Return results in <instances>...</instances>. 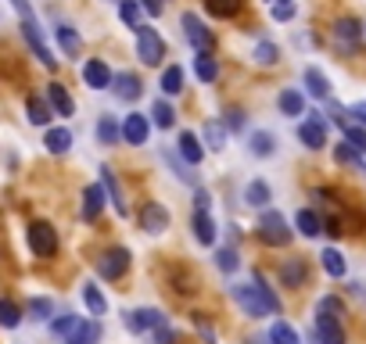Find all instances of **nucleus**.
I'll return each instance as SVG.
<instances>
[{"label":"nucleus","instance_id":"15","mask_svg":"<svg viewBox=\"0 0 366 344\" xmlns=\"http://www.w3.org/2000/svg\"><path fill=\"white\" fill-rule=\"evenodd\" d=\"M140 226H144V233H165V226H169V212L162 208V205H144L140 208Z\"/></svg>","mask_w":366,"mask_h":344},{"label":"nucleus","instance_id":"21","mask_svg":"<svg viewBox=\"0 0 366 344\" xmlns=\"http://www.w3.org/2000/svg\"><path fill=\"white\" fill-rule=\"evenodd\" d=\"M47 104L54 108V115H76V104H72V97H69V90L61 86V83H51L47 86Z\"/></svg>","mask_w":366,"mask_h":344},{"label":"nucleus","instance_id":"2","mask_svg":"<svg viewBox=\"0 0 366 344\" xmlns=\"http://www.w3.org/2000/svg\"><path fill=\"white\" fill-rule=\"evenodd\" d=\"M230 294H234V301L241 305L244 315H252V319H266L269 315V305H266V298H262V290H259L255 280L252 283H234Z\"/></svg>","mask_w":366,"mask_h":344},{"label":"nucleus","instance_id":"28","mask_svg":"<svg viewBox=\"0 0 366 344\" xmlns=\"http://www.w3.org/2000/svg\"><path fill=\"white\" fill-rule=\"evenodd\" d=\"M244 201H248L252 208H266V205L273 201V194H269V187H266L262 180H252V183L244 187Z\"/></svg>","mask_w":366,"mask_h":344},{"label":"nucleus","instance_id":"47","mask_svg":"<svg viewBox=\"0 0 366 344\" xmlns=\"http://www.w3.org/2000/svg\"><path fill=\"white\" fill-rule=\"evenodd\" d=\"M316 312H327V315H345V305H341V298H334V294H327V298H320L316 301Z\"/></svg>","mask_w":366,"mask_h":344},{"label":"nucleus","instance_id":"35","mask_svg":"<svg viewBox=\"0 0 366 344\" xmlns=\"http://www.w3.org/2000/svg\"><path fill=\"white\" fill-rule=\"evenodd\" d=\"M241 4H244V0H205V8H209L216 19H234V15L241 11Z\"/></svg>","mask_w":366,"mask_h":344},{"label":"nucleus","instance_id":"12","mask_svg":"<svg viewBox=\"0 0 366 344\" xmlns=\"http://www.w3.org/2000/svg\"><path fill=\"white\" fill-rule=\"evenodd\" d=\"M101 187H104V198L112 201V208L119 212V216H129V205H126V194H122V187H119V180H115V172L104 165L101 168Z\"/></svg>","mask_w":366,"mask_h":344},{"label":"nucleus","instance_id":"46","mask_svg":"<svg viewBox=\"0 0 366 344\" xmlns=\"http://www.w3.org/2000/svg\"><path fill=\"white\" fill-rule=\"evenodd\" d=\"M165 161H169V165L176 168V176H179L183 183H198V176H194V172H191L194 165H187V161H179V158H172V154H165Z\"/></svg>","mask_w":366,"mask_h":344},{"label":"nucleus","instance_id":"53","mask_svg":"<svg viewBox=\"0 0 366 344\" xmlns=\"http://www.w3.org/2000/svg\"><path fill=\"white\" fill-rule=\"evenodd\" d=\"M227 122H230L234 129H241V126H244V111H241V108H230V111H227Z\"/></svg>","mask_w":366,"mask_h":344},{"label":"nucleus","instance_id":"44","mask_svg":"<svg viewBox=\"0 0 366 344\" xmlns=\"http://www.w3.org/2000/svg\"><path fill=\"white\" fill-rule=\"evenodd\" d=\"M216 265H219L223 273H234V269L241 265V258H237L234 248H219V251H216Z\"/></svg>","mask_w":366,"mask_h":344},{"label":"nucleus","instance_id":"6","mask_svg":"<svg viewBox=\"0 0 366 344\" xmlns=\"http://www.w3.org/2000/svg\"><path fill=\"white\" fill-rule=\"evenodd\" d=\"M129 269V251L126 248H112L97 258V276L101 280H122Z\"/></svg>","mask_w":366,"mask_h":344},{"label":"nucleus","instance_id":"29","mask_svg":"<svg viewBox=\"0 0 366 344\" xmlns=\"http://www.w3.org/2000/svg\"><path fill=\"white\" fill-rule=\"evenodd\" d=\"M277 104H280V115H291V118L295 115H305V97L298 90H284Z\"/></svg>","mask_w":366,"mask_h":344},{"label":"nucleus","instance_id":"51","mask_svg":"<svg viewBox=\"0 0 366 344\" xmlns=\"http://www.w3.org/2000/svg\"><path fill=\"white\" fill-rule=\"evenodd\" d=\"M151 337H154V344H176V330H172L169 323H158V326L151 330Z\"/></svg>","mask_w":366,"mask_h":344},{"label":"nucleus","instance_id":"20","mask_svg":"<svg viewBox=\"0 0 366 344\" xmlns=\"http://www.w3.org/2000/svg\"><path fill=\"white\" fill-rule=\"evenodd\" d=\"M179 158L187 161V165H202V158H205L202 136H194L191 129H187V133H179Z\"/></svg>","mask_w":366,"mask_h":344},{"label":"nucleus","instance_id":"23","mask_svg":"<svg viewBox=\"0 0 366 344\" xmlns=\"http://www.w3.org/2000/svg\"><path fill=\"white\" fill-rule=\"evenodd\" d=\"M44 147H47L51 154H69V147H72V133H69L65 126H54V129H47Z\"/></svg>","mask_w":366,"mask_h":344},{"label":"nucleus","instance_id":"1","mask_svg":"<svg viewBox=\"0 0 366 344\" xmlns=\"http://www.w3.org/2000/svg\"><path fill=\"white\" fill-rule=\"evenodd\" d=\"M259 237H262V244H269V248H287L291 244V226H287V219L280 216V212H262L259 216Z\"/></svg>","mask_w":366,"mask_h":344},{"label":"nucleus","instance_id":"43","mask_svg":"<svg viewBox=\"0 0 366 344\" xmlns=\"http://www.w3.org/2000/svg\"><path fill=\"white\" fill-rule=\"evenodd\" d=\"M295 0H273V8H269V15L277 19V22H291L295 19Z\"/></svg>","mask_w":366,"mask_h":344},{"label":"nucleus","instance_id":"56","mask_svg":"<svg viewBox=\"0 0 366 344\" xmlns=\"http://www.w3.org/2000/svg\"><path fill=\"white\" fill-rule=\"evenodd\" d=\"M15 4V11L22 15V19H33V8H29V0H11Z\"/></svg>","mask_w":366,"mask_h":344},{"label":"nucleus","instance_id":"54","mask_svg":"<svg viewBox=\"0 0 366 344\" xmlns=\"http://www.w3.org/2000/svg\"><path fill=\"white\" fill-rule=\"evenodd\" d=\"M137 4H140L147 15H162V0H137Z\"/></svg>","mask_w":366,"mask_h":344},{"label":"nucleus","instance_id":"48","mask_svg":"<svg viewBox=\"0 0 366 344\" xmlns=\"http://www.w3.org/2000/svg\"><path fill=\"white\" fill-rule=\"evenodd\" d=\"M76 326H79V315H58V319L51 323V333H58V337H69Z\"/></svg>","mask_w":366,"mask_h":344},{"label":"nucleus","instance_id":"8","mask_svg":"<svg viewBox=\"0 0 366 344\" xmlns=\"http://www.w3.org/2000/svg\"><path fill=\"white\" fill-rule=\"evenodd\" d=\"M22 36H26V44L33 47V54L40 58V65H47V69H54V65H58V58H54V54H51V47L44 44L40 26H36L33 19H22Z\"/></svg>","mask_w":366,"mask_h":344},{"label":"nucleus","instance_id":"27","mask_svg":"<svg viewBox=\"0 0 366 344\" xmlns=\"http://www.w3.org/2000/svg\"><path fill=\"white\" fill-rule=\"evenodd\" d=\"M26 111H29V122H33V126H51V115H54V108H51L47 101H40V97H29V101H26Z\"/></svg>","mask_w":366,"mask_h":344},{"label":"nucleus","instance_id":"25","mask_svg":"<svg viewBox=\"0 0 366 344\" xmlns=\"http://www.w3.org/2000/svg\"><path fill=\"white\" fill-rule=\"evenodd\" d=\"M295 226H298L302 237H320V233H323V219H320L316 212H309V208H302V212L295 216Z\"/></svg>","mask_w":366,"mask_h":344},{"label":"nucleus","instance_id":"22","mask_svg":"<svg viewBox=\"0 0 366 344\" xmlns=\"http://www.w3.org/2000/svg\"><path fill=\"white\" fill-rule=\"evenodd\" d=\"M69 344H97L101 340V323L97 319H79V326L65 337Z\"/></svg>","mask_w":366,"mask_h":344},{"label":"nucleus","instance_id":"34","mask_svg":"<svg viewBox=\"0 0 366 344\" xmlns=\"http://www.w3.org/2000/svg\"><path fill=\"white\" fill-rule=\"evenodd\" d=\"M97 140H101V143H115V140H122V126H119L112 115H101V122H97Z\"/></svg>","mask_w":366,"mask_h":344},{"label":"nucleus","instance_id":"50","mask_svg":"<svg viewBox=\"0 0 366 344\" xmlns=\"http://www.w3.org/2000/svg\"><path fill=\"white\" fill-rule=\"evenodd\" d=\"M345 140H348L355 151H366V129H359V126H345Z\"/></svg>","mask_w":366,"mask_h":344},{"label":"nucleus","instance_id":"24","mask_svg":"<svg viewBox=\"0 0 366 344\" xmlns=\"http://www.w3.org/2000/svg\"><path fill=\"white\" fill-rule=\"evenodd\" d=\"M202 143H209L212 151H223L227 147V126L219 118H209L205 129H202Z\"/></svg>","mask_w":366,"mask_h":344},{"label":"nucleus","instance_id":"33","mask_svg":"<svg viewBox=\"0 0 366 344\" xmlns=\"http://www.w3.org/2000/svg\"><path fill=\"white\" fill-rule=\"evenodd\" d=\"M179 90H183V69H179V65H169V69L162 72V93L176 97Z\"/></svg>","mask_w":366,"mask_h":344},{"label":"nucleus","instance_id":"14","mask_svg":"<svg viewBox=\"0 0 366 344\" xmlns=\"http://www.w3.org/2000/svg\"><path fill=\"white\" fill-rule=\"evenodd\" d=\"M147 136H151V122H147L144 115H126V122H122V140L133 143V147H140V143H147Z\"/></svg>","mask_w":366,"mask_h":344},{"label":"nucleus","instance_id":"13","mask_svg":"<svg viewBox=\"0 0 366 344\" xmlns=\"http://www.w3.org/2000/svg\"><path fill=\"white\" fill-rule=\"evenodd\" d=\"M112 90H115L119 101H140L144 83H140L133 72H119V76H112Z\"/></svg>","mask_w":366,"mask_h":344},{"label":"nucleus","instance_id":"49","mask_svg":"<svg viewBox=\"0 0 366 344\" xmlns=\"http://www.w3.org/2000/svg\"><path fill=\"white\" fill-rule=\"evenodd\" d=\"M51 312H54L51 298H33V301H29V315H33V319H51Z\"/></svg>","mask_w":366,"mask_h":344},{"label":"nucleus","instance_id":"16","mask_svg":"<svg viewBox=\"0 0 366 344\" xmlns=\"http://www.w3.org/2000/svg\"><path fill=\"white\" fill-rule=\"evenodd\" d=\"M83 83L90 86V90H108L112 86V72H108V65L104 61H86L83 65Z\"/></svg>","mask_w":366,"mask_h":344},{"label":"nucleus","instance_id":"38","mask_svg":"<svg viewBox=\"0 0 366 344\" xmlns=\"http://www.w3.org/2000/svg\"><path fill=\"white\" fill-rule=\"evenodd\" d=\"M83 301H86V308H90L94 315H104V312H108V301H104V294H101L94 283H83Z\"/></svg>","mask_w":366,"mask_h":344},{"label":"nucleus","instance_id":"36","mask_svg":"<svg viewBox=\"0 0 366 344\" xmlns=\"http://www.w3.org/2000/svg\"><path fill=\"white\" fill-rule=\"evenodd\" d=\"M151 118H154L158 129H172V126H176V111H172V104H165V101H154Z\"/></svg>","mask_w":366,"mask_h":344},{"label":"nucleus","instance_id":"32","mask_svg":"<svg viewBox=\"0 0 366 344\" xmlns=\"http://www.w3.org/2000/svg\"><path fill=\"white\" fill-rule=\"evenodd\" d=\"M305 86H309V93L312 97H330V83H327V76L320 72V69H305Z\"/></svg>","mask_w":366,"mask_h":344},{"label":"nucleus","instance_id":"39","mask_svg":"<svg viewBox=\"0 0 366 344\" xmlns=\"http://www.w3.org/2000/svg\"><path fill=\"white\" fill-rule=\"evenodd\" d=\"M19 323H22V308H19L15 301H8V298H0V326L15 330Z\"/></svg>","mask_w":366,"mask_h":344},{"label":"nucleus","instance_id":"18","mask_svg":"<svg viewBox=\"0 0 366 344\" xmlns=\"http://www.w3.org/2000/svg\"><path fill=\"white\" fill-rule=\"evenodd\" d=\"M305 280H309L305 258H287V262L280 265V283H284V287H305Z\"/></svg>","mask_w":366,"mask_h":344},{"label":"nucleus","instance_id":"4","mask_svg":"<svg viewBox=\"0 0 366 344\" xmlns=\"http://www.w3.org/2000/svg\"><path fill=\"white\" fill-rule=\"evenodd\" d=\"M179 26H183V36L191 40V47H194L198 54H212V47H216V36L209 33V26H205V22L194 15V11H183Z\"/></svg>","mask_w":366,"mask_h":344},{"label":"nucleus","instance_id":"30","mask_svg":"<svg viewBox=\"0 0 366 344\" xmlns=\"http://www.w3.org/2000/svg\"><path fill=\"white\" fill-rule=\"evenodd\" d=\"M320 262H323V269H327V276H334V280H341L345 276V255L337 251V248H327L323 255H320Z\"/></svg>","mask_w":366,"mask_h":344},{"label":"nucleus","instance_id":"40","mask_svg":"<svg viewBox=\"0 0 366 344\" xmlns=\"http://www.w3.org/2000/svg\"><path fill=\"white\" fill-rule=\"evenodd\" d=\"M119 15H122V22H126L129 29L144 26V22H140V19H144V8L137 4V0H122V4H119Z\"/></svg>","mask_w":366,"mask_h":344},{"label":"nucleus","instance_id":"11","mask_svg":"<svg viewBox=\"0 0 366 344\" xmlns=\"http://www.w3.org/2000/svg\"><path fill=\"white\" fill-rule=\"evenodd\" d=\"M359 33H362V26L355 22V19H337L334 22V44L341 47V51H359Z\"/></svg>","mask_w":366,"mask_h":344},{"label":"nucleus","instance_id":"26","mask_svg":"<svg viewBox=\"0 0 366 344\" xmlns=\"http://www.w3.org/2000/svg\"><path fill=\"white\" fill-rule=\"evenodd\" d=\"M54 33H58V44H61V51H65L69 58H79V51H83V40H79V33H76L72 26H58Z\"/></svg>","mask_w":366,"mask_h":344},{"label":"nucleus","instance_id":"52","mask_svg":"<svg viewBox=\"0 0 366 344\" xmlns=\"http://www.w3.org/2000/svg\"><path fill=\"white\" fill-rule=\"evenodd\" d=\"M334 154H337V161H348V165H359V154H355V147H352L348 140H345V143H337V151H334Z\"/></svg>","mask_w":366,"mask_h":344},{"label":"nucleus","instance_id":"42","mask_svg":"<svg viewBox=\"0 0 366 344\" xmlns=\"http://www.w3.org/2000/svg\"><path fill=\"white\" fill-rule=\"evenodd\" d=\"M277 58H280V51H277L269 40L255 44V61H259V65H266V69H269V65H277Z\"/></svg>","mask_w":366,"mask_h":344},{"label":"nucleus","instance_id":"31","mask_svg":"<svg viewBox=\"0 0 366 344\" xmlns=\"http://www.w3.org/2000/svg\"><path fill=\"white\" fill-rule=\"evenodd\" d=\"M194 76H198L202 83H216V76H219L216 58H212V54H198V58H194Z\"/></svg>","mask_w":366,"mask_h":344},{"label":"nucleus","instance_id":"7","mask_svg":"<svg viewBox=\"0 0 366 344\" xmlns=\"http://www.w3.org/2000/svg\"><path fill=\"white\" fill-rule=\"evenodd\" d=\"M312 337H316V344H345V330H341V319H337V315H327V312H316V326H312Z\"/></svg>","mask_w":366,"mask_h":344},{"label":"nucleus","instance_id":"37","mask_svg":"<svg viewBox=\"0 0 366 344\" xmlns=\"http://www.w3.org/2000/svg\"><path fill=\"white\" fill-rule=\"evenodd\" d=\"M248 147H252V154H259V158H269V154H273V133H266V129H255V133H252V140H248Z\"/></svg>","mask_w":366,"mask_h":344},{"label":"nucleus","instance_id":"3","mask_svg":"<svg viewBox=\"0 0 366 344\" xmlns=\"http://www.w3.org/2000/svg\"><path fill=\"white\" fill-rule=\"evenodd\" d=\"M137 33V58L144 61V65H162V58H165V40L151 29V26H137L133 29Z\"/></svg>","mask_w":366,"mask_h":344},{"label":"nucleus","instance_id":"17","mask_svg":"<svg viewBox=\"0 0 366 344\" xmlns=\"http://www.w3.org/2000/svg\"><path fill=\"white\" fill-rule=\"evenodd\" d=\"M191 230H194L198 244H216V223H212L209 208H194V216H191Z\"/></svg>","mask_w":366,"mask_h":344},{"label":"nucleus","instance_id":"57","mask_svg":"<svg viewBox=\"0 0 366 344\" xmlns=\"http://www.w3.org/2000/svg\"><path fill=\"white\" fill-rule=\"evenodd\" d=\"M323 233H330V237H337V233H341V223H337V219H330V223H323Z\"/></svg>","mask_w":366,"mask_h":344},{"label":"nucleus","instance_id":"41","mask_svg":"<svg viewBox=\"0 0 366 344\" xmlns=\"http://www.w3.org/2000/svg\"><path fill=\"white\" fill-rule=\"evenodd\" d=\"M269 340L273 344H298V333H295V326L291 323H273V330H269Z\"/></svg>","mask_w":366,"mask_h":344},{"label":"nucleus","instance_id":"19","mask_svg":"<svg viewBox=\"0 0 366 344\" xmlns=\"http://www.w3.org/2000/svg\"><path fill=\"white\" fill-rule=\"evenodd\" d=\"M101 208H104V187L101 183H94V187H86L83 191V223H94L97 216H101Z\"/></svg>","mask_w":366,"mask_h":344},{"label":"nucleus","instance_id":"55","mask_svg":"<svg viewBox=\"0 0 366 344\" xmlns=\"http://www.w3.org/2000/svg\"><path fill=\"white\" fill-rule=\"evenodd\" d=\"M348 115H352V118H359V122L366 126V101H362V104H352V108H348Z\"/></svg>","mask_w":366,"mask_h":344},{"label":"nucleus","instance_id":"5","mask_svg":"<svg viewBox=\"0 0 366 344\" xmlns=\"http://www.w3.org/2000/svg\"><path fill=\"white\" fill-rule=\"evenodd\" d=\"M29 248H33L36 258H54V251H58V233H54V226H51V223H33V226H29Z\"/></svg>","mask_w":366,"mask_h":344},{"label":"nucleus","instance_id":"10","mask_svg":"<svg viewBox=\"0 0 366 344\" xmlns=\"http://www.w3.org/2000/svg\"><path fill=\"white\" fill-rule=\"evenodd\" d=\"M158 323H165V315H162L158 308H129V312H126V330H129V333H147V330H154Z\"/></svg>","mask_w":366,"mask_h":344},{"label":"nucleus","instance_id":"45","mask_svg":"<svg viewBox=\"0 0 366 344\" xmlns=\"http://www.w3.org/2000/svg\"><path fill=\"white\" fill-rule=\"evenodd\" d=\"M252 280L259 283V290H262V298H266V305H269V312H280V298L273 294V287L266 283V276H262V273H252Z\"/></svg>","mask_w":366,"mask_h":344},{"label":"nucleus","instance_id":"9","mask_svg":"<svg viewBox=\"0 0 366 344\" xmlns=\"http://www.w3.org/2000/svg\"><path fill=\"white\" fill-rule=\"evenodd\" d=\"M298 140L309 147V151H320L327 143V129H323V118L316 111H309V118L298 126Z\"/></svg>","mask_w":366,"mask_h":344},{"label":"nucleus","instance_id":"58","mask_svg":"<svg viewBox=\"0 0 366 344\" xmlns=\"http://www.w3.org/2000/svg\"><path fill=\"white\" fill-rule=\"evenodd\" d=\"M248 344H273V340H269V337H252Z\"/></svg>","mask_w":366,"mask_h":344}]
</instances>
